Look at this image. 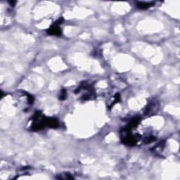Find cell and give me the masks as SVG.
I'll return each mask as SVG.
<instances>
[{"label":"cell","instance_id":"cell-1","mask_svg":"<svg viewBox=\"0 0 180 180\" xmlns=\"http://www.w3.org/2000/svg\"><path fill=\"white\" fill-rule=\"evenodd\" d=\"M63 21V18H60L57 22L53 24L52 26L50 27V28L49 29L47 30L48 33L49 35H60L61 33V30L59 25L60 24L62 23Z\"/></svg>","mask_w":180,"mask_h":180},{"label":"cell","instance_id":"cell-2","mask_svg":"<svg viewBox=\"0 0 180 180\" xmlns=\"http://www.w3.org/2000/svg\"><path fill=\"white\" fill-rule=\"evenodd\" d=\"M154 3L153 2H138L137 6L141 9H146L151 6Z\"/></svg>","mask_w":180,"mask_h":180}]
</instances>
